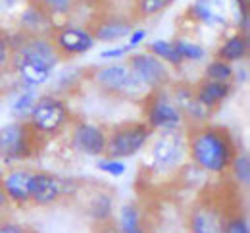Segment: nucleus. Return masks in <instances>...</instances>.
Instances as JSON below:
<instances>
[{"label":"nucleus","instance_id":"obj_13","mask_svg":"<svg viewBox=\"0 0 250 233\" xmlns=\"http://www.w3.org/2000/svg\"><path fill=\"white\" fill-rule=\"evenodd\" d=\"M227 212L214 200L196 202L187 214L188 233H223Z\"/></svg>","mask_w":250,"mask_h":233},{"label":"nucleus","instance_id":"obj_40","mask_svg":"<svg viewBox=\"0 0 250 233\" xmlns=\"http://www.w3.org/2000/svg\"><path fill=\"white\" fill-rule=\"evenodd\" d=\"M94 233H122V232H120V230H118V228H116V226H114V224L110 222V224L98 226V228H96V232H94Z\"/></svg>","mask_w":250,"mask_h":233},{"label":"nucleus","instance_id":"obj_27","mask_svg":"<svg viewBox=\"0 0 250 233\" xmlns=\"http://www.w3.org/2000/svg\"><path fill=\"white\" fill-rule=\"evenodd\" d=\"M85 77H87V73L81 71L79 67L67 66V67H63V69H60V71L54 73V77H52L56 95H63V93L75 91V89H77V83H79L81 79H85ZM52 81H50V83H52Z\"/></svg>","mask_w":250,"mask_h":233},{"label":"nucleus","instance_id":"obj_16","mask_svg":"<svg viewBox=\"0 0 250 233\" xmlns=\"http://www.w3.org/2000/svg\"><path fill=\"white\" fill-rule=\"evenodd\" d=\"M12 56L33 60V62L54 67V69H58L60 62H62V58L56 52V46H54L50 37H31V35H25L23 41L16 48H12Z\"/></svg>","mask_w":250,"mask_h":233},{"label":"nucleus","instance_id":"obj_1","mask_svg":"<svg viewBox=\"0 0 250 233\" xmlns=\"http://www.w3.org/2000/svg\"><path fill=\"white\" fill-rule=\"evenodd\" d=\"M188 162L206 175H225L231 160L239 152L229 129L216 124L187 127Z\"/></svg>","mask_w":250,"mask_h":233},{"label":"nucleus","instance_id":"obj_41","mask_svg":"<svg viewBox=\"0 0 250 233\" xmlns=\"http://www.w3.org/2000/svg\"><path fill=\"white\" fill-rule=\"evenodd\" d=\"M0 93H2V91H0ZM0 104H2V95H0Z\"/></svg>","mask_w":250,"mask_h":233},{"label":"nucleus","instance_id":"obj_33","mask_svg":"<svg viewBox=\"0 0 250 233\" xmlns=\"http://www.w3.org/2000/svg\"><path fill=\"white\" fill-rule=\"evenodd\" d=\"M131 54V48L125 44V42H116V44H108L100 50L98 58L104 60V62H120Z\"/></svg>","mask_w":250,"mask_h":233},{"label":"nucleus","instance_id":"obj_11","mask_svg":"<svg viewBox=\"0 0 250 233\" xmlns=\"http://www.w3.org/2000/svg\"><path fill=\"white\" fill-rule=\"evenodd\" d=\"M185 20L210 31H225L233 27V12L229 0H190Z\"/></svg>","mask_w":250,"mask_h":233},{"label":"nucleus","instance_id":"obj_39","mask_svg":"<svg viewBox=\"0 0 250 233\" xmlns=\"http://www.w3.org/2000/svg\"><path fill=\"white\" fill-rule=\"evenodd\" d=\"M14 206L10 204V200L6 197V193H4V189H2V185H0V220L2 218H6L8 216V212L12 210Z\"/></svg>","mask_w":250,"mask_h":233},{"label":"nucleus","instance_id":"obj_10","mask_svg":"<svg viewBox=\"0 0 250 233\" xmlns=\"http://www.w3.org/2000/svg\"><path fill=\"white\" fill-rule=\"evenodd\" d=\"M50 39L62 60L79 58L96 46L91 27L81 23H58L50 33Z\"/></svg>","mask_w":250,"mask_h":233},{"label":"nucleus","instance_id":"obj_19","mask_svg":"<svg viewBox=\"0 0 250 233\" xmlns=\"http://www.w3.org/2000/svg\"><path fill=\"white\" fill-rule=\"evenodd\" d=\"M192 89H194L198 100L212 112H216L219 106L223 102H227L235 93L233 83H221V81H212V79H204V77L198 83H194Z\"/></svg>","mask_w":250,"mask_h":233},{"label":"nucleus","instance_id":"obj_20","mask_svg":"<svg viewBox=\"0 0 250 233\" xmlns=\"http://www.w3.org/2000/svg\"><path fill=\"white\" fill-rule=\"evenodd\" d=\"M112 224L122 233H148L145 210L135 200H127L116 210Z\"/></svg>","mask_w":250,"mask_h":233},{"label":"nucleus","instance_id":"obj_23","mask_svg":"<svg viewBox=\"0 0 250 233\" xmlns=\"http://www.w3.org/2000/svg\"><path fill=\"white\" fill-rule=\"evenodd\" d=\"M10 95H12V99H10V112H12L14 120L27 122L33 106H35V102H37L39 95H41L39 89H29V87L16 85Z\"/></svg>","mask_w":250,"mask_h":233},{"label":"nucleus","instance_id":"obj_21","mask_svg":"<svg viewBox=\"0 0 250 233\" xmlns=\"http://www.w3.org/2000/svg\"><path fill=\"white\" fill-rule=\"evenodd\" d=\"M85 214L96 226L110 224L116 214V199L106 189H96L85 202Z\"/></svg>","mask_w":250,"mask_h":233},{"label":"nucleus","instance_id":"obj_30","mask_svg":"<svg viewBox=\"0 0 250 233\" xmlns=\"http://www.w3.org/2000/svg\"><path fill=\"white\" fill-rule=\"evenodd\" d=\"M29 2L42 6L56 21L60 18H67L75 10V4H77V0H29Z\"/></svg>","mask_w":250,"mask_h":233},{"label":"nucleus","instance_id":"obj_6","mask_svg":"<svg viewBox=\"0 0 250 233\" xmlns=\"http://www.w3.org/2000/svg\"><path fill=\"white\" fill-rule=\"evenodd\" d=\"M141 106H143V122L154 133L187 129V122L171 97L169 87L146 93L145 99L141 100Z\"/></svg>","mask_w":250,"mask_h":233},{"label":"nucleus","instance_id":"obj_37","mask_svg":"<svg viewBox=\"0 0 250 233\" xmlns=\"http://www.w3.org/2000/svg\"><path fill=\"white\" fill-rule=\"evenodd\" d=\"M0 233H31L29 228H25L23 224H18L14 220H8V218H2L0 220Z\"/></svg>","mask_w":250,"mask_h":233},{"label":"nucleus","instance_id":"obj_2","mask_svg":"<svg viewBox=\"0 0 250 233\" xmlns=\"http://www.w3.org/2000/svg\"><path fill=\"white\" fill-rule=\"evenodd\" d=\"M188 162L187 129L158 131L146 147L145 168L152 177L166 179L179 173Z\"/></svg>","mask_w":250,"mask_h":233},{"label":"nucleus","instance_id":"obj_38","mask_svg":"<svg viewBox=\"0 0 250 233\" xmlns=\"http://www.w3.org/2000/svg\"><path fill=\"white\" fill-rule=\"evenodd\" d=\"M25 0H0V14H12L23 6Z\"/></svg>","mask_w":250,"mask_h":233},{"label":"nucleus","instance_id":"obj_18","mask_svg":"<svg viewBox=\"0 0 250 233\" xmlns=\"http://www.w3.org/2000/svg\"><path fill=\"white\" fill-rule=\"evenodd\" d=\"M133 27H135L133 18L124 16V14H108V16H100L94 20L91 31L96 42L116 44V42H124Z\"/></svg>","mask_w":250,"mask_h":233},{"label":"nucleus","instance_id":"obj_42","mask_svg":"<svg viewBox=\"0 0 250 233\" xmlns=\"http://www.w3.org/2000/svg\"><path fill=\"white\" fill-rule=\"evenodd\" d=\"M185 233H188V232H185Z\"/></svg>","mask_w":250,"mask_h":233},{"label":"nucleus","instance_id":"obj_28","mask_svg":"<svg viewBox=\"0 0 250 233\" xmlns=\"http://www.w3.org/2000/svg\"><path fill=\"white\" fill-rule=\"evenodd\" d=\"M227 173L231 175V179L239 185V187H249L250 185V154L249 152H237L235 154V158L231 160V164H229V169H227Z\"/></svg>","mask_w":250,"mask_h":233},{"label":"nucleus","instance_id":"obj_36","mask_svg":"<svg viewBox=\"0 0 250 233\" xmlns=\"http://www.w3.org/2000/svg\"><path fill=\"white\" fill-rule=\"evenodd\" d=\"M250 81V69H249V66L247 64H239L237 67H233V79H231V83L233 85H247Z\"/></svg>","mask_w":250,"mask_h":233},{"label":"nucleus","instance_id":"obj_5","mask_svg":"<svg viewBox=\"0 0 250 233\" xmlns=\"http://www.w3.org/2000/svg\"><path fill=\"white\" fill-rule=\"evenodd\" d=\"M41 147V137L27 122L12 120L0 126V162L4 166H20L31 160Z\"/></svg>","mask_w":250,"mask_h":233},{"label":"nucleus","instance_id":"obj_26","mask_svg":"<svg viewBox=\"0 0 250 233\" xmlns=\"http://www.w3.org/2000/svg\"><path fill=\"white\" fill-rule=\"evenodd\" d=\"M175 2L177 0H133V8H131L133 20L146 21V20L158 18L160 14L167 12Z\"/></svg>","mask_w":250,"mask_h":233},{"label":"nucleus","instance_id":"obj_14","mask_svg":"<svg viewBox=\"0 0 250 233\" xmlns=\"http://www.w3.org/2000/svg\"><path fill=\"white\" fill-rule=\"evenodd\" d=\"M33 171L35 169H31V168L12 166L4 175H0V185H2L12 206H16V208L31 206Z\"/></svg>","mask_w":250,"mask_h":233},{"label":"nucleus","instance_id":"obj_25","mask_svg":"<svg viewBox=\"0 0 250 233\" xmlns=\"http://www.w3.org/2000/svg\"><path fill=\"white\" fill-rule=\"evenodd\" d=\"M173 44H175V48H177L183 64H200L208 56L206 46L202 42L190 39V37H183V35L181 37H175L173 39Z\"/></svg>","mask_w":250,"mask_h":233},{"label":"nucleus","instance_id":"obj_15","mask_svg":"<svg viewBox=\"0 0 250 233\" xmlns=\"http://www.w3.org/2000/svg\"><path fill=\"white\" fill-rule=\"evenodd\" d=\"M58 21L39 4L25 0L16 16V29L31 37H50Z\"/></svg>","mask_w":250,"mask_h":233},{"label":"nucleus","instance_id":"obj_34","mask_svg":"<svg viewBox=\"0 0 250 233\" xmlns=\"http://www.w3.org/2000/svg\"><path fill=\"white\" fill-rule=\"evenodd\" d=\"M146 41H148V29H146V27H133L131 33L127 35V39H125L124 42L131 48V52H135V50H139Z\"/></svg>","mask_w":250,"mask_h":233},{"label":"nucleus","instance_id":"obj_35","mask_svg":"<svg viewBox=\"0 0 250 233\" xmlns=\"http://www.w3.org/2000/svg\"><path fill=\"white\" fill-rule=\"evenodd\" d=\"M10 60H12V50H10V44H8V35H6V31L0 29V77L4 73H8Z\"/></svg>","mask_w":250,"mask_h":233},{"label":"nucleus","instance_id":"obj_31","mask_svg":"<svg viewBox=\"0 0 250 233\" xmlns=\"http://www.w3.org/2000/svg\"><path fill=\"white\" fill-rule=\"evenodd\" d=\"M96 169L102 171V173L108 175V177L118 179V177H124L125 173H127V162H125V160H120V158H114V156L104 154V156L96 158Z\"/></svg>","mask_w":250,"mask_h":233},{"label":"nucleus","instance_id":"obj_7","mask_svg":"<svg viewBox=\"0 0 250 233\" xmlns=\"http://www.w3.org/2000/svg\"><path fill=\"white\" fill-rule=\"evenodd\" d=\"M152 135H154V131L143 120L118 124L112 129H108L106 154L120 158V160L135 158L146 150Z\"/></svg>","mask_w":250,"mask_h":233},{"label":"nucleus","instance_id":"obj_4","mask_svg":"<svg viewBox=\"0 0 250 233\" xmlns=\"http://www.w3.org/2000/svg\"><path fill=\"white\" fill-rule=\"evenodd\" d=\"M71 122H73V112L69 108V102L56 93L39 95L27 118V124L41 139L60 137L63 131H67Z\"/></svg>","mask_w":250,"mask_h":233},{"label":"nucleus","instance_id":"obj_17","mask_svg":"<svg viewBox=\"0 0 250 233\" xmlns=\"http://www.w3.org/2000/svg\"><path fill=\"white\" fill-rule=\"evenodd\" d=\"M63 199V177L44 171L35 169L31 181V204L37 208H46Z\"/></svg>","mask_w":250,"mask_h":233},{"label":"nucleus","instance_id":"obj_12","mask_svg":"<svg viewBox=\"0 0 250 233\" xmlns=\"http://www.w3.org/2000/svg\"><path fill=\"white\" fill-rule=\"evenodd\" d=\"M169 93L171 97L175 100L177 108L181 110L185 122H187V127L188 126H200V124H208L214 116V112L210 108H206L192 89L190 83H185V81H173L169 85Z\"/></svg>","mask_w":250,"mask_h":233},{"label":"nucleus","instance_id":"obj_32","mask_svg":"<svg viewBox=\"0 0 250 233\" xmlns=\"http://www.w3.org/2000/svg\"><path fill=\"white\" fill-rule=\"evenodd\" d=\"M223 233H250V224L247 214L245 212L227 214L225 226H223Z\"/></svg>","mask_w":250,"mask_h":233},{"label":"nucleus","instance_id":"obj_29","mask_svg":"<svg viewBox=\"0 0 250 233\" xmlns=\"http://www.w3.org/2000/svg\"><path fill=\"white\" fill-rule=\"evenodd\" d=\"M233 64L223 62L221 58L214 56L212 60H208L204 64V79H212V81H221V83H231L233 79Z\"/></svg>","mask_w":250,"mask_h":233},{"label":"nucleus","instance_id":"obj_9","mask_svg":"<svg viewBox=\"0 0 250 233\" xmlns=\"http://www.w3.org/2000/svg\"><path fill=\"white\" fill-rule=\"evenodd\" d=\"M127 64L131 67V71L135 73V77L139 79V83L150 93L156 89L169 87L173 83V71L167 64H164L162 60H158L154 54H150L148 50H135L127 56Z\"/></svg>","mask_w":250,"mask_h":233},{"label":"nucleus","instance_id":"obj_22","mask_svg":"<svg viewBox=\"0 0 250 233\" xmlns=\"http://www.w3.org/2000/svg\"><path fill=\"white\" fill-rule=\"evenodd\" d=\"M249 35L241 33V31H233L219 41L218 48H216V56L221 58L223 62H229L235 66V64H241L249 58Z\"/></svg>","mask_w":250,"mask_h":233},{"label":"nucleus","instance_id":"obj_8","mask_svg":"<svg viewBox=\"0 0 250 233\" xmlns=\"http://www.w3.org/2000/svg\"><path fill=\"white\" fill-rule=\"evenodd\" d=\"M67 131V145L75 154L87 158H100L106 154L108 129L104 126L89 120H73Z\"/></svg>","mask_w":250,"mask_h":233},{"label":"nucleus","instance_id":"obj_24","mask_svg":"<svg viewBox=\"0 0 250 233\" xmlns=\"http://www.w3.org/2000/svg\"><path fill=\"white\" fill-rule=\"evenodd\" d=\"M146 50L150 54H154L158 60H162L164 64H167L171 69H181L185 66L181 56H179V52H177V48H175V44H173V41H169V39H154V41H150L146 44Z\"/></svg>","mask_w":250,"mask_h":233},{"label":"nucleus","instance_id":"obj_3","mask_svg":"<svg viewBox=\"0 0 250 233\" xmlns=\"http://www.w3.org/2000/svg\"><path fill=\"white\" fill-rule=\"evenodd\" d=\"M87 79L93 83V87L104 97H112L118 100H135L141 102L148 93L127 62H106L102 66L93 67L87 71Z\"/></svg>","mask_w":250,"mask_h":233}]
</instances>
